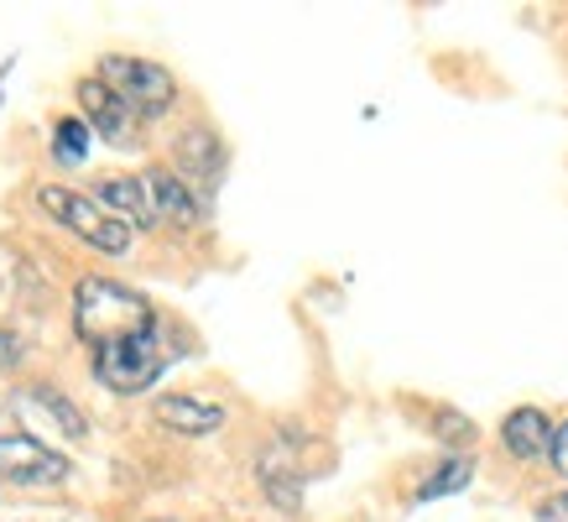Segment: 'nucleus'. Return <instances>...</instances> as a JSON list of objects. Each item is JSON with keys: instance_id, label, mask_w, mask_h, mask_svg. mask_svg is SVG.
Here are the masks:
<instances>
[{"instance_id": "obj_1", "label": "nucleus", "mask_w": 568, "mask_h": 522, "mask_svg": "<svg viewBox=\"0 0 568 522\" xmlns=\"http://www.w3.org/2000/svg\"><path fill=\"white\" fill-rule=\"evenodd\" d=\"M73 330L89 350L110 345V340H131V334H156V313L141 293L110 278H79L73 288Z\"/></svg>"}, {"instance_id": "obj_2", "label": "nucleus", "mask_w": 568, "mask_h": 522, "mask_svg": "<svg viewBox=\"0 0 568 522\" xmlns=\"http://www.w3.org/2000/svg\"><path fill=\"white\" fill-rule=\"evenodd\" d=\"M37 204L48 209L58 225L69 230V235H79V241H89L94 251H104V257H121V251H131V225L125 220H115V214H104L100 204H89L84 193H69V189H52V183H37Z\"/></svg>"}, {"instance_id": "obj_3", "label": "nucleus", "mask_w": 568, "mask_h": 522, "mask_svg": "<svg viewBox=\"0 0 568 522\" xmlns=\"http://www.w3.org/2000/svg\"><path fill=\"white\" fill-rule=\"evenodd\" d=\"M100 79L115 89L125 104H136L141 121L168 116L178 100V79L162 69V63H146V58H121V52H110V58H100Z\"/></svg>"}, {"instance_id": "obj_4", "label": "nucleus", "mask_w": 568, "mask_h": 522, "mask_svg": "<svg viewBox=\"0 0 568 522\" xmlns=\"http://www.w3.org/2000/svg\"><path fill=\"white\" fill-rule=\"evenodd\" d=\"M162 345H156V334H131V340H110V345L94 350V377H100L110 392H146V387L162 377Z\"/></svg>"}, {"instance_id": "obj_5", "label": "nucleus", "mask_w": 568, "mask_h": 522, "mask_svg": "<svg viewBox=\"0 0 568 522\" xmlns=\"http://www.w3.org/2000/svg\"><path fill=\"white\" fill-rule=\"evenodd\" d=\"M69 475V454L48 450L32 434H0V481H11V486H63Z\"/></svg>"}, {"instance_id": "obj_6", "label": "nucleus", "mask_w": 568, "mask_h": 522, "mask_svg": "<svg viewBox=\"0 0 568 522\" xmlns=\"http://www.w3.org/2000/svg\"><path fill=\"white\" fill-rule=\"evenodd\" d=\"M73 94H79V110H84V121L94 137H104L110 147H131V141H136V126H141L136 104H125L100 73H94V79H79Z\"/></svg>"}, {"instance_id": "obj_7", "label": "nucleus", "mask_w": 568, "mask_h": 522, "mask_svg": "<svg viewBox=\"0 0 568 522\" xmlns=\"http://www.w3.org/2000/svg\"><path fill=\"white\" fill-rule=\"evenodd\" d=\"M17 413L32 423V429H48V434H63V439H89V418L84 408L69 398V392H58L48 382H32L17 392Z\"/></svg>"}, {"instance_id": "obj_8", "label": "nucleus", "mask_w": 568, "mask_h": 522, "mask_svg": "<svg viewBox=\"0 0 568 522\" xmlns=\"http://www.w3.org/2000/svg\"><path fill=\"white\" fill-rule=\"evenodd\" d=\"M141 189H146L152 214L168 220V225H199V220H204V204L193 199L183 173H173V168H146V173H141Z\"/></svg>"}, {"instance_id": "obj_9", "label": "nucleus", "mask_w": 568, "mask_h": 522, "mask_svg": "<svg viewBox=\"0 0 568 522\" xmlns=\"http://www.w3.org/2000/svg\"><path fill=\"white\" fill-rule=\"evenodd\" d=\"M152 413L162 429H173V434H183V439H204V434H214V429H224L220 402H199V398H189V392H162Z\"/></svg>"}, {"instance_id": "obj_10", "label": "nucleus", "mask_w": 568, "mask_h": 522, "mask_svg": "<svg viewBox=\"0 0 568 522\" xmlns=\"http://www.w3.org/2000/svg\"><path fill=\"white\" fill-rule=\"evenodd\" d=\"M500 444L517 454V460H537V454L552 450V423L542 408H517V413H506L500 423Z\"/></svg>"}, {"instance_id": "obj_11", "label": "nucleus", "mask_w": 568, "mask_h": 522, "mask_svg": "<svg viewBox=\"0 0 568 522\" xmlns=\"http://www.w3.org/2000/svg\"><path fill=\"white\" fill-rule=\"evenodd\" d=\"M94 199H100L104 209H115L125 225H156L152 204H146V189H141V178H100V189H94Z\"/></svg>"}, {"instance_id": "obj_12", "label": "nucleus", "mask_w": 568, "mask_h": 522, "mask_svg": "<svg viewBox=\"0 0 568 522\" xmlns=\"http://www.w3.org/2000/svg\"><path fill=\"white\" fill-rule=\"evenodd\" d=\"M178 168H183V178H193V183H214V173H220V137L204 131V126H189V131L178 137Z\"/></svg>"}, {"instance_id": "obj_13", "label": "nucleus", "mask_w": 568, "mask_h": 522, "mask_svg": "<svg viewBox=\"0 0 568 522\" xmlns=\"http://www.w3.org/2000/svg\"><path fill=\"white\" fill-rule=\"evenodd\" d=\"M469 481H475V460H469V454H454V460H444V465L428 470V481L417 486V502H433V496H454V491H465Z\"/></svg>"}, {"instance_id": "obj_14", "label": "nucleus", "mask_w": 568, "mask_h": 522, "mask_svg": "<svg viewBox=\"0 0 568 522\" xmlns=\"http://www.w3.org/2000/svg\"><path fill=\"white\" fill-rule=\"evenodd\" d=\"M89 141H94V131H89L84 116H63V121L52 126V152H58V162H84Z\"/></svg>"}, {"instance_id": "obj_15", "label": "nucleus", "mask_w": 568, "mask_h": 522, "mask_svg": "<svg viewBox=\"0 0 568 522\" xmlns=\"http://www.w3.org/2000/svg\"><path fill=\"white\" fill-rule=\"evenodd\" d=\"M433 434L459 450V444H475V423H469V418H459L454 408H433Z\"/></svg>"}, {"instance_id": "obj_16", "label": "nucleus", "mask_w": 568, "mask_h": 522, "mask_svg": "<svg viewBox=\"0 0 568 522\" xmlns=\"http://www.w3.org/2000/svg\"><path fill=\"white\" fill-rule=\"evenodd\" d=\"M537 522H568V491H552L537 502Z\"/></svg>"}, {"instance_id": "obj_17", "label": "nucleus", "mask_w": 568, "mask_h": 522, "mask_svg": "<svg viewBox=\"0 0 568 522\" xmlns=\"http://www.w3.org/2000/svg\"><path fill=\"white\" fill-rule=\"evenodd\" d=\"M548 460H552V470L558 475H568V418L552 429V450H548Z\"/></svg>"}, {"instance_id": "obj_18", "label": "nucleus", "mask_w": 568, "mask_h": 522, "mask_svg": "<svg viewBox=\"0 0 568 522\" xmlns=\"http://www.w3.org/2000/svg\"><path fill=\"white\" fill-rule=\"evenodd\" d=\"M21 361V345H17V334H6L0 330V371H11V365Z\"/></svg>"}, {"instance_id": "obj_19", "label": "nucleus", "mask_w": 568, "mask_h": 522, "mask_svg": "<svg viewBox=\"0 0 568 522\" xmlns=\"http://www.w3.org/2000/svg\"><path fill=\"white\" fill-rule=\"evenodd\" d=\"M152 522H173V518H152Z\"/></svg>"}]
</instances>
